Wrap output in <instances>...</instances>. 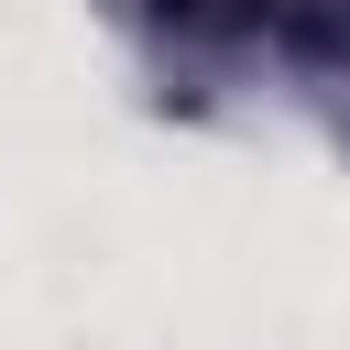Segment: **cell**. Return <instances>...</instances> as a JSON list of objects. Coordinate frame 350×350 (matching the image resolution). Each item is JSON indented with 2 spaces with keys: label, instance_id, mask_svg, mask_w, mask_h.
<instances>
[{
  "label": "cell",
  "instance_id": "obj_1",
  "mask_svg": "<svg viewBox=\"0 0 350 350\" xmlns=\"http://www.w3.org/2000/svg\"><path fill=\"white\" fill-rule=\"evenodd\" d=\"M186 22H241V33H295V44H328L350 55V0H175Z\"/></svg>",
  "mask_w": 350,
  "mask_h": 350
}]
</instances>
